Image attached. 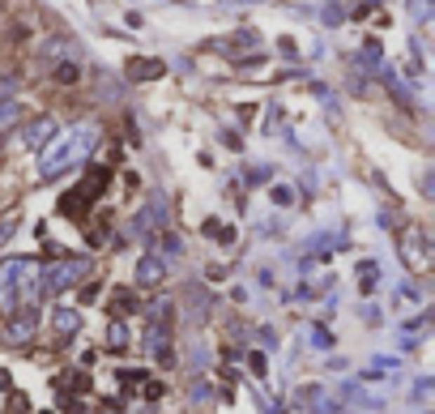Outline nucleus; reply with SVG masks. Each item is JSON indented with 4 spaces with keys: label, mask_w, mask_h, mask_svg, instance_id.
Instances as JSON below:
<instances>
[{
    "label": "nucleus",
    "mask_w": 435,
    "mask_h": 414,
    "mask_svg": "<svg viewBox=\"0 0 435 414\" xmlns=\"http://www.w3.org/2000/svg\"><path fill=\"white\" fill-rule=\"evenodd\" d=\"M98 133H90V124H81V128H73L69 137H60V141H51V149L43 154V180H51L56 171H65L69 163H77L81 154L90 149V141H94Z\"/></svg>",
    "instance_id": "obj_1"
},
{
    "label": "nucleus",
    "mask_w": 435,
    "mask_h": 414,
    "mask_svg": "<svg viewBox=\"0 0 435 414\" xmlns=\"http://www.w3.org/2000/svg\"><path fill=\"white\" fill-rule=\"evenodd\" d=\"M107 180H112V171H107V167H90V171H86V180L60 196V214H69V218H81V214H86V205H90V201H94V196L107 188Z\"/></svg>",
    "instance_id": "obj_2"
},
{
    "label": "nucleus",
    "mask_w": 435,
    "mask_h": 414,
    "mask_svg": "<svg viewBox=\"0 0 435 414\" xmlns=\"http://www.w3.org/2000/svg\"><path fill=\"white\" fill-rule=\"evenodd\" d=\"M86 274H90L86 261H56L51 269H39V295H60L73 282H81Z\"/></svg>",
    "instance_id": "obj_3"
},
{
    "label": "nucleus",
    "mask_w": 435,
    "mask_h": 414,
    "mask_svg": "<svg viewBox=\"0 0 435 414\" xmlns=\"http://www.w3.org/2000/svg\"><path fill=\"white\" fill-rule=\"evenodd\" d=\"M51 133H56V120H51V116H39L34 124L22 128V145H26V149H43V145L51 141Z\"/></svg>",
    "instance_id": "obj_4"
},
{
    "label": "nucleus",
    "mask_w": 435,
    "mask_h": 414,
    "mask_svg": "<svg viewBox=\"0 0 435 414\" xmlns=\"http://www.w3.org/2000/svg\"><path fill=\"white\" fill-rule=\"evenodd\" d=\"M162 222H167V205H162V201H149L145 210H141V214L133 218V235L141 239L145 231H154V227H162Z\"/></svg>",
    "instance_id": "obj_5"
},
{
    "label": "nucleus",
    "mask_w": 435,
    "mask_h": 414,
    "mask_svg": "<svg viewBox=\"0 0 435 414\" xmlns=\"http://www.w3.org/2000/svg\"><path fill=\"white\" fill-rule=\"evenodd\" d=\"M162 278H167L162 256H141V265H137V286H158Z\"/></svg>",
    "instance_id": "obj_6"
},
{
    "label": "nucleus",
    "mask_w": 435,
    "mask_h": 414,
    "mask_svg": "<svg viewBox=\"0 0 435 414\" xmlns=\"http://www.w3.org/2000/svg\"><path fill=\"white\" fill-rule=\"evenodd\" d=\"M30 333H34V312H30V307H26V312H13L5 338H9V342H30Z\"/></svg>",
    "instance_id": "obj_7"
},
{
    "label": "nucleus",
    "mask_w": 435,
    "mask_h": 414,
    "mask_svg": "<svg viewBox=\"0 0 435 414\" xmlns=\"http://www.w3.org/2000/svg\"><path fill=\"white\" fill-rule=\"evenodd\" d=\"M406 256H410L414 269H427V235L410 231V235H406Z\"/></svg>",
    "instance_id": "obj_8"
},
{
    "label": "nucleus",
    "mask_w": 435,
    "mask_h": 414,
    "mask_svg": "<svg viewBox=\"0 0 435 414\" xmlns=\"http://www.w3.org/2000/svg\"><path fill=\"white\" fill-rule=\"evenodd\" d=\"M167 69H162V60H128V77L133 81H154V77H162Z\"/></svg>",
    "instance_id": "obj_9"
},
{
    "label": "nucleus",
    "mask_w": 435,
    "mask_h": 414,
    "mask_svg": "<svg viewBox=\"0 0 435 414\" xmlns=\"http://www.w3.org/2000/svg\"><path fill=\"white\" fill-rule=\"evenodd\" d=\"M137 307H141V303H137V295H133L128 286H116V291H112V312H116V316H133Z\"/></svg>",
    "instance_id": "obj_10"
},
{
    "label": "nucleus",
    "mask_w": 435,
    "mask_h": 414,
    "mask_svg": "<svg viewBox=\"0 0 435 414\" xmlns=\"http://www.w3.org/2000/svg\"><path fill=\"white\" fill-rule=\"evenodd\" d=\"M77 329H81V316L73 312V307H56V333H65L60 342H69Z\"/></svg>",
    "instance_id": "obj_11"
},
{
    "label": "nucleus",
    "mask_w": 435,
    "mask_h": 414,
    "mask_svg": "<svg viewBox=\"0 0 435 414\" xmlns=\"http://www.w3.org/2000/svg\"><path fill=\"white\" fill-rule=\"evenodd\" d=\"M56 389H73V393H86V389H90V376H81V372H73V376H60V380H56Z\"/></svg>",
    "instance_id": "obj_12"
},
{
    "label": "nucleus",
    "mask_w": 435,
    "mask_h": 414,
    "mask_svg": "<svg viewBox=\"0 0 435 414\" xmlns=\"http://www.w3.org/2000/svg\"><path fill=\"white\" fill-rule=\"evenodd\" d=\"M13 231H18V214H5V218H0V248L13 239Z\"/></svg>",
    "instance_id": "obj_13"
},
{
    "label": "nucleus",
    "mask_w": 435,
    "mask_h": 414,
    "mask_svg": "<svg viewBox=\"0 0 435 414\" xmlns=\"http://www.w3.org/2000/svg\"><path fill=\"white\" fill-rule=\"evenodd\" d=\"M18 112H22V102H18V98H5V102H0V124L18 120Z\"/></svg>",
    "instance_id": "obj_14"
},
{
    "label": "nucleus",
    "mask_w": 435,
    "mask_h": 414,
    "mask_svg": "<svg viewBox=\"0 0 435 414\" xmlns=\"http://www.w3.org/2000/svg\"><path fill=\"white\" fill-rule=\"evenodd\" d=\"M56 81H60V86H73V81H77V65H56Z\"/></svg>",
    "instance_id": "obj_15"
},
{
    "label": "nucleus",
    "mask_w": 435,
    "mask_h": 414,
    "mask_svg": "<svg viewBox=\"0 0 435 414\" xmlns=\"http://www.w3.org/2000/svg\"><path fill=\"white\" fill-rule=\"evenodd\" d=\"M363 60H367V69H375V65H380V43H375V39H367V47H363Z\"/></svg>",
    "instance_id": "obj_16"
},
{
    "label": "nucleus",
    "mask_w": 435,
    "mask_h": 414,
    "mask_svg": "<svg viewBox=\"0 0 435 414\" xmlns=\"http://www.w3.org/2000/svg\"><path fill=\"white\" fill-rule=\"evenodd\" d=\"M107 342H112V350H120V346L128 342V329H124V325L116 321V325H112V338H107Z\"/></svg>",
    "instance_id": "obj_17"
},
{
    "label": "nucleus",
    "mask_w": 435,
    "mask_h": 414,
    "mask_svg": "<svg viewBox=\"0 0 435 414\" xmlns=\"http://www.w3.org/2000/svg\"><path fill=\"white\" fill-rule=\"evenodd\" d=\"M141 380H145L141 368H124V372H120V385H141Z\"/></svg>",
    "instance_id": "obj_18"
},
{
    "label": "nucleus",
    "mask_w": 435,
    "mask_h": 414,
    "mask_svg": "<svg viewBox=\"0 0 435 414\" xmlns=\"http://www.w3.org/2000/svg\"><path fill=\"white\" fill-rule=\"evenodd\" d=\"M274 201H278V205H290V201H295V192H290V188H274Z\"/></svg>",
    "instance_id": "obj_19"
},
{
    "label": "nucleus",
    "mask_w": 435,
    "mask_h": 414,
    "mask_svg": "<svg viewBox=\"0 0 435 414\" xmlns=\"http://www.w3.org/2000/svg\"><path fill=\"white\" fill-rule=\"evenodd\" d=\"M145 397H149V401L162 397V385H158V380H145Z\"/></svg>",
    "instance_id": "obj_20"
},
{
    "label": "nucleus",
    "mask_w": 435,
    "mask_h": 414,
    "mask_svg": "<svg viewBox=\"0 0 435 414\" xmlns=\"http://www.w3.org/2000/svg\"><path fill=\"white\" fill-rule=\"evenodd\" d=\"M13 94V77H0V102H5Z\"/></svg>",
    "instance_id": "obj_21"
},
{
    "label": "nucleus",
    "mask_w": 435,
    "mask_h": 414,
    "mask_svg": "<svg viewBox=\"0 0 435 414\" xmlns=\"http://www.w3.org/2000/svg\"><path fill=\"white\" fill-rule=\"evenodd\" d=\"M324 22H329V26H337V22H342V9H337V5H333V9H324Z\"/></svg>",
    "instance_id": "obj_22"
}]
</instances>
